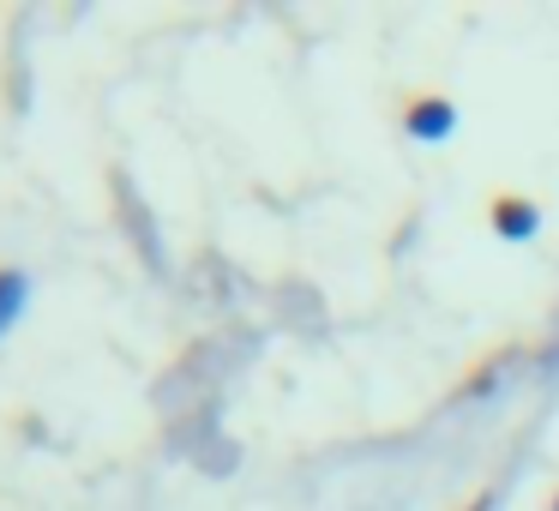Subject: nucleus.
<instances>
[{
    "label": "nucleus",
    "mask_w": 559,
    "mask_h": 511,
    "mask_svg": "<svg viewBox=\"0 0 559 511\" xmlns=\"http://www.w3.org/2000/svg\"><path fill=\"white\" fill-rule=\"evenodd\" d=\"M397 121H403V139H415V145H445L451 133H457V103L445 97V91H409L403 97V109H397Z\"/></svg>",
    "instance_id": "obj_1"
},
{
    "label": "nucleus",
    "mask_w": 559,
    "mask_h": 511,
    "mask_svg": "<svg viewBox=\"0 0 559 511\" xmlns=\"http://www.w3.org/2000/svg\"><path fill=\"white\" fill-rule=\"evenodd\" d=\"M487 229L511 247H530L535 235H542V205H535L530 193H518V187H499V193L487 199Z\"/></svg>",
    "instance_id": "obj_2"
},
{
    "label": "nucleus",
    "mask_w": 559,
    "mask_h": 511,
    "mask_svg": "<svg viewBox=\"0 0 559 511\" xmlns=\"http://www.w3.org/2000/svg\"><path fill=\"white\" fill-rule=\"evenodd\" d=\"M25 301H31V277L19 265H0V337L19 325V313H25Z\"/></svg>",
    "instance_id": "obj_3"
},
{
    "label": "nucleus",
    "mask_w": 559,
    "mask_h": 511,
    "mask_svg": "<svg viewBox=\"0 0 559 511\" xmlns=\"http://www.w3.org/2000/svg\"><path fill=\"white\" fill-rule=\"evenodd\" d=\"M511 361H518V349H493V355H481V367H475V373L457 385V397H481V385H487L493 373H506Z\"/></svg>",
    "instance_id": "obj_4"
},
{
    "label": "nucleus",
    "mask_w": 559,
    "mask_h": 511,
    "mask_svg": "<svg viewBox=\"0 0 559 511\" xmlns=\"http://www.w3.org/2000/svg\"><path fill=\"white\" fill-rule=\"evenodd\" d=\"M547 511H559V494H554V499H547Z\"/></svg>",
    "instance_id": "obj_5"
}]
</instances>
